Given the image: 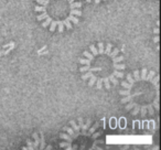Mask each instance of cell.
Here are the masks:
<instances>
[{"label": "cell", "instance_id": "6da1fadb", "mask_svg": "<svg viewBox=\"0 0 161 150\" xmlns=\"http://www.w3.org/2000/svg\"><path fill=\"white\" fill-rule=\"evenodd\" d=\"M80 63L82 80L97 90H110L125 77V56L112 43L92 44L84 51Z\"/></svg>", "mask_w": 161, "mask_h": 150}, {"label": "cell", "instance_id": "7a4b0ae2", "mask_svg": "<svg viewBox=\"0 0 161 150\" xmlns=\"http://www.w3.org/2000/svg\"><path fill=\"white\" fill-rule=\"evenodd\" d=\"M120 103L132 116L141 118L154 116L159 112L160 85L158 74L152 69H141L127 74L119 91Z\"/></svg>", "mask_w": 161, "mask_h": 150}, {"label": "cell", "instance_id": "3957f363", "mask_svg": "<svg viewBox=\"0 0 161 150\" xmlns=\"http://www.w3.org/2000/svg\"><path fill=\"white\" fill-rule=\"evenodd\" d=\"M83 3L80 0H36L34 11L36 20L49 31L71 30L83 16Z\"/></svg>", "mask_w": 161, "mask_h": 150}, {"label": "cell", "instance_id": "277c9868", "mask_svg": "<svg viewBox=\"0 0 161 150\" xmlns=\"http://www.w3.org/2000/svg\"><path fill=\"white\" fill-rule=\"evenodd\" d=\"M60 147L65 150H98L104 143L98 123L84 120H71L60 135Z\"/></svg>", "mask_w": 161, "mask_h": 150}, {"label": "cell", "instance_id": "5b68a950", "mask_svg": "<svg viewBox=\"0 0 161 150\" xmlns=\"http://www.w3.org/2000/svg\"><path fill=\"white\" fill-rule=\"evenodd\" d=\"M102 1H107V0H86V3H101Z\"/></svg>", "mask_w": 161, "mask_h": 150}]
</instances>
